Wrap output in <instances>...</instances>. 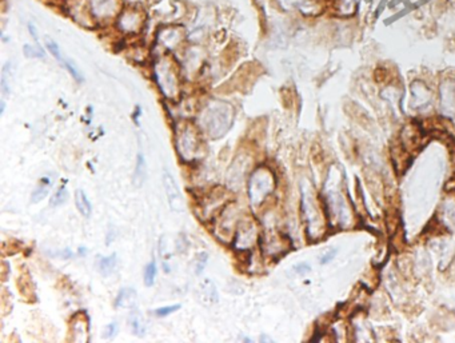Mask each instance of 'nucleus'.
<instances>
[{"label": "nucleus", "instance_id": "bb28decb", "mask_svg": "<svg viewBox=\"0 0 455 343\" xmlns=\"http://www.w3.org/2000/svg\"><path fill=\"white\" fill-rule=\"evenodd\" d=\"M28 31H30L31 36H32L33 39H35V40H36V42H37V33H36V30H35V27H33L32 24H28Z\"/></svg>", "mask_w": 455, "mask_h": 343}, {"label": "nucleus", "instance_id": "f8f14e48", "mask_svg": "<svg viewBox=\"0 0 455 343\" xmlns=\"http://www.w3.org/2000/svg\"><path fill=\"white\" fill-rule=\"evenodd\" d=\"M199 291L200 294V300L202 302H210V303H216L218 302V293H216V289L214 286V283L211 280H204L200 286Z\"/></svg>", "mask_w": 455, "mask_h": 343}, {"label": "nucleus", "instance_id": "9d476101", "mask_svg": "<svg viewBox=\"0 0 455 343\" xmlns=\"http://www.w3.org/2000/svg\"><path fill=\"white\" fill-rule=\"evenodd\" d=\"M146 178H147L146 159H144L143 154H138L137 166H135V171H134V184H135V187L143 186V183L146 182Z\"/></svg>", "mask_w": 455, "mask_h": 343}, {"label": "nucleus", "instance_id": "cd10ccee", "mask_svg": "<svg viewBox=\"0 0 455 343\" xmlns=\"http://www.w3.org/2000/svg\"><path fill=\"white\" fill-rule=\"evenodd\" d=\"M354 2H355V0H345V6H350V4H352Z\"/></svg>", "mask_w": 455, "mask_h": 343}, {"label": "nucleus", "instance_id": "ddd939ff", "mask_svg": "<svg viewBox=\"0 0 455 343\" xmlns=\"http://www.w3.org/2000/svg\"><path fill=\"white\" fill-rule=\"evenodd\" d=\"M75 204H77L78 210L79 213L83 215V217L88 218L91 217V213H92V207H91L90 200L87 198V195L84 194L83 190H78L75 193Z\"/></svg>", "mask_w": 455, "mask_h": 343}, {"label": "nucleus", "instance_id": "412c9836", "mask_svg": "<svg viewBox=\"0 0 455 343\" xmlns=\"http://www.w3.org/2000/svg\"><path fill=\"white\" fill-rule=\"evenodd\" d=\"M64 66H66L67 70L70 71V73L72 75L73 79L78 80V82H83V77H82V73L79 72V70H78L77 67H75V64H73L72 62H70V60H64Z\"/></svg>", "mask_w": 455, "mask_h": 343}, {"label": "nucleus", "instance_id": "9b49d317", "mask_svg": "<svg viewBox=\"0 0 455 343\" xmlns=\"http://www.w3.org/2000/svg\"><path fill=\"white\" fill-rule=\"evenodd\" d=\"M130 326L134 335L142 338L146 335V322H144L143 315L139 311L134 310L130 315Z\"/></svg>", "mask_w": 455, "mask_h": 343}, {"label": "nucleus", "instance_id": "f03ea898", "mask_svg": "<svg viewBox=\"0 0 455 343\" xmlns=\"http://www.w3.org/2000/svg\"><path fill=\"white\" fill-rule=\"evenodd\" d=\"M176 150L184 162H193L200 155L202 138L194 124L184 122L182 127L176 130Z\"/></svg>", "mask_w": 455, "mask_h": 343}, {"label": "nucleus", "instance_id": "2eb2a0df", "mask_svg": "<svg viewBox=\"0 0 455 343\" xmlns=\"http://www.w3.org/2000/svg\"><path fill=\"white\" fill-rule=\"evenodd\" d=\"M156 277V263L155 260L150 262V263L146 266V270H144V284L147 287L153 286L154 282H155Z\"/></svg>", "mask_w": 455, "mask_h": 343}, {"label": "nucleus", "instance_id": "b1692460", "mask_svg": "<svg viewBox=\"0 0 455 343\" xmlns=\"http://www.w3.org/2000/svg\"><path fill=\"white\" fill-rule=\"evenodd\" d=\"M206 262H207V254L203 253L200 254L199 257L196 258V274H200L203 270H204V266H206Z\"/></svg>", "mask_w": 455, "mask_h": 343}, {"label": "nucleus", "instance_id": "f257e3e1", "mask_svg": "<svg viewBox=\"0 0 455 343\" xmlns=\"http://www.w3.org/2000/svg\"><path fill=\"white\" fill-rule=\"evenodd\" d=\"M234 118L235 111L233 104L223 100H213L200 113V128L210 139H222L233 127Z\"/></svg>", "mask_w": 455, "mask_h": 343}, {"label": "nucleus", "instance_id": "1a4fd4ad", "mask_svg": "<svg viewBox=\"0 0 455 343\" xmlns=\"http://www.w3.org/2000/svg\"><path fill=\"white\" fill-rule=\"evenodd\" d=\"M138 303V294L132 287H124L118 294L115 307L118 309H135Z\"/></svg>", "mask_w": 455, "mask_h": 343}, {"label": "nucleus", "instance_id": "5701e85b", "mask_svg": "<svg viewBox=\"0 0 455 343\" xmlns=\"http://www.w3.org/2000/svg\"><path fill=\"white\" fill-rule=\"evenodd\" d=\"M46 46H47V48H48V51H50L51 53H52L53 56L56 58L58 60H62V56H60V50H59V46H58L56 43H55V42H53V40H51V39H47V42H46Z\"/></svg>", "mask_w": 455, "mask_h": 343}, {"label": "nucleus", "instance_id": "6e6552de", "mask_svg": "<svg viewBox=\"0 0 455 343\" xmlns=\"http://www.w3.org/2000/svg\"><path fill=\"white\" fill-rule=\"evenodd\" d=\"M441 104L442 111L447 117L455 115V84L451 80H446L441 86Z\"/></svg>", "mask_w": 455, "mask_h": 343}, {"label": "nucleus", "instance_id": "f3484780", "mask_svg": "<svg viewBox=\"0 0 455 343\" xmlns=\"http://www.w3.org/2000/svg\"><path fill=\"white\" fill-rule=\"evenodd\" d=\"M11 63H8L4 66L3 68V75H2V92H3L4 97L8 95L10 92V78H11V71H10Z\"/></svg>", "mask_w": 455, "mask_h": 343}, {"label": "nucleus", "instance_id": "6ab92c4d", "mask_svg": "<svg viewBox=\"0 0 455 343\" xmlns=\"http://www.w3.org/2000/svg\"><path fill=\"white\" fill-rule=\"evenodd\" d=\"M24 55L27 58H43L44 52L40 47H33L30 44H26L24 46Z\"/></svg>", "mask_w": 455, "mask_h": 343}, {"label": "nucleus", "instance_id": "423d86ee", "mask_svg": "<svg viewBox=\"0 0 455 343\" xmlns=\"http://www.w3.org/2000/svg\"><path fill=\"white\" fill-rule=\"evenodd\" d=\"M71 340L75 342H88V318L84 311H79L73 315L70 325Z\"/></svg>", "mask_w": 455, "mask_h": 343}, {"label": "nucleus", "instance_id": "20e7f679", "mask_svg": "<svg viewBox=\"0 0 455 343\" xmlns=\"http://www.w3.org/2000/svg\"><path fill=\"white\" fill-rule=\"evenodd\" d=\"M156 78L163 93L167 98H176L179 91V83H178V77L169 67V63H163L156 70Z\"/></svg>", "mask_w": 455, "mask_h": 343}, {"label": "nucleus", "instance_id": "aec40b11", "mask_svg": "<svg viewBox=\"0 0 455 343\" xmlns=\"http://www.w3.org/2000/svg\"><path fill=\"white\" fill-rule=\"evenodd\" d=\"M180 309V304H173V306H164V307H160V309H156L155 314L158 317H167L169 314L175 313Z\"/></svg>", "mask_w": 455, "mask_h": 343}, {"label": "nucleus", "instance_id": "7ed1b4c3", "mask_svg": "<svg viewBox=\"0 0 455 343\" xmlns=\"http://www.w3.org/2000/svg\"><path fill=\"white\" fill-rule=\"evenodd\" d=\"M275 188V178L274 174L264 166L258 167L249 179L247 193L250 202L254 207H258L264 202L270 194Z\"/></svg>", "mask_w": 455, "mask_h": 343}, {"label": "nucleus", "instance_id": "dca6fc26", "mask_svg": "<svg viewBox=\"0 0 455 343\" xmlns=\"http://www.w3.org/2000/svg\"><path fill=\"white\" fill-rule=\"evenodd\" d=\"M67 197H68L67 187L66 184H63V186L58 188L56 193L53 194V197L51 198V206H60V204H63L67 200Z\"/></svg>", "mask_w": 455, "mask_h": 343}, {"label": "nucleus", "instance_id": "39448f33", "mask_svg": "<svg viewBox=\"0 0 455 343\" xmlns=\"http://www.w3.org/2000/svg\"><path fill=\"white\" fill-rule=\"evenodd\" d=\"M163 186H164V190H166L169 208L174 213H182L183 208H184V200H183L182 193H180L178 183L175 182V178L167 170H164V173H163Z\"/></svg>", "mask_w": 455, "mask_h": 343}, {"label": "nucleus", "instance_id": "a878e982", "mask_svg": "<svg viewBox=\"0 0 455 343\" xmlns=\"http://www.w3.org/2000/svg\"><path fill=\"white\" fill-rule=\"evenodd\" d=\"M335 254H336L335 250H330V253L329 254H325V257H323L322 259H320V263H327V262H330V260H331L332 258H334V255H335Z\"/></svg>", "mask_w": 455, "mask_h": 343}, {"label": "nucleus", "instance_id": "4be33fe9", "mask_svg": "<svg viewBox=\"0 0 455 343\" xmlns=\"http://www.w3.org/2000/svg\"><path fill=\"white\" fill-rule=\"evenodd\" d=\"M117 334H118V325L115 323V322H112V323H110L106 329H104V333L102 337H103L104 339H112Z\"/></svg>", "mask_w": 455, "mask_h": 343}, {"label": "nucleus", "instance_id": "0eeeda50", "mask_svg": "<svg viewBox=\"0 0 455 343\" xmlns=\"http://www.w3.org/2000/svg\"><path fill=\"white\" fill-rule=\"evenodd\" d=\"M431 102V93L422 82H414L410 87V106L412 108H423Z\"/></svg>", "mask_w": 455, "mask_h": 343}, {"label": "nucleus", "instance_id": "4468645a", "mask_svg": "<svg viewBox=\"0 0 455 343\" xmlns=\"http://www.w3.org/2000/svg\"><path fill=\"white\" fill-rule=\"evenodd\" d=\"M98 267H99V271L103 274L104 277L112 274L113 270H115V267H117V254L113 253L111 254L110 257L100 258Z\"/></svg>", "mask_w": 455, "mask_h": 343}, {"label": "nucleus", "instance_id": "393cba45", "mask_svg": "<svg viewBox=\"0 0 455 343\" xmlns=\"http://www.w3.org/2000/svg\"><path fill=\"white\" fill-rule=\"evenodd\" d=\"M310 270H311V269H310V266L307 263L296 264V266L294 267V271H295L296 274H306V273H309Z\"/></svg>", "mask_w": 455, "mask_h": 343}, {"label": "nucleus", "instance_id": "a211bd4d", "mask_svg": "<svg viewBox=\"0 0 455 343\" xmlns=\"http://www.w3.org/2000/svg\"><path fill=\"white\" fill-rule=\"evenodd\" d=\"M48 194V187L47 186H39L36 190L33 191L32 195H31V202L32 203H37L40 200H43Z\"/></svg>", "mask_w": 455, "mask_h": 343}]
</instances>
